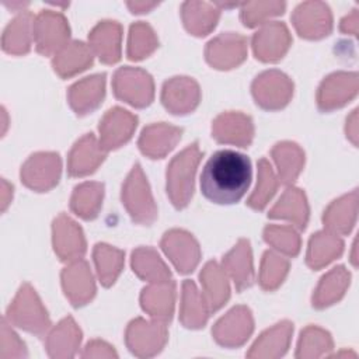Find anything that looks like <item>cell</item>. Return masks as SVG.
<instances>
[{
	"label": "cell",
	"mask_w": 359,
	"mask_h": 359,
	"mask_svg": "<svg viewBox=\"0 0 359 359\" xmlns=\"http://www.w3.org/2000/svg\"><path fill=\"white\" fill-rule=\"evenodd\" d=\"M251 177V161L245 154L230 149L219 150L202 170L201 191L213 203L231 205L245 195Z\"/></svg>",
	"instance_id": "1"
},
{
	"label": "cell",
	"mask_w": 359,
	"mask_h": 359,
	"mask_svg": "<svg viewBox=\"0 0 359 359\" xmlns=\"http://www.w3.org/2000/svg\"><path fill=\"white\" fill-rule=\"evenodd\" d=\"M202 158L198 142L180 151L167 167V195L177 209H184L194 195V180Z\"/></svg>",
	"instance_id": "2"
},
{
	"label": "cell",
	"mask_w": 359,
	"mask_h": 359,
	"mask_svg": "<svg viewBox=\"0 0 359 359\" xmlns=\"http://www.w3.org/2000/svg\"><path fill=\"white\" fill-rule=\"evenodd\" d=\"M4 318L10 324L39 337L50 328L48 311L29 283L21 285Z\"/></svg>",
	"instance_id": "3"
},
{
	"label": "cell",
	"mask_w": 359,
	"mask_h": 359,
	"mask_svg": "<svg viewBox=\"0 0 359 359\" xmlns=\"http://www.w3.org/2000/svg\"><path fill=\"white\" fill-rule=\"evenodd\" d=\"M121 198L135 223L150 226L157 219V206L140 164L136 163L128 174Z\"/></svg>",
	"instance_id": "4"
},
{
	"label": "cell",
	"mask_w": 359,
	"mask_h": 359,
	"mask_svg": "<svg viewBox=\"0 0 359 359\" xmlns=\"http://www.w3.org/2000/svg\"><path fill=\"white\" fill-rule=\"evenodd\" d=\"M112 90L118 100L135 108L149 107L154 98V83L151 76L139 67L125 66L115 72Z\"/></svg>",
	"instance_id": "5"
},
{
	"label": "cell",
	"mask_w": 359,
	"mask_h": 359,
	"mask_svg": "<svg viewBox=\"0 0 359 359\" xmlns=\"http://www.w3.org/2000/svg\"><path fill=\"white\" fill-rule=\"evenodd\" d=\"M168 338L167 323L160 320L146 321L135 318L126 327L125 342L128 349L137 358H151L161 352Z\"/></svg>",
	"instance_id": "6"
},
{
	"label": "cell",
	"mask_w": 359,
	"mask_h": 359,
	"mask_svg": "<svg viewBox=\"0 0 359 359\" xmlns=\"http://www.w3.org/2000/svg\"><path fill=\"white\" fill-rule=\"evenodd\" d=\"M70 38V28L63 14L42 10L34 20V42L36 52L43 56L59 53Z\"/></svg>",
	"instance_id": "7"
},
{
	"label": "cell",
	"mask_w": 359,
	"mask_h": 359,
	"mask_svg": "<svg viewBox=\"0 0 359 359\" xmlns=\"http://www.w3.org/2000/svg\"><path fill=\"white\" fill-rule=\"evenodd\" d=\"M252 97L262 109L285 108L293 97V81L280 70H266L255 77L251 86Z\"/></svg>",
	"instance_id": "8"
},
{
	"label": "cell",
	"mask_w": 359,
	"mask_h": 359,
	"mask_svg": "<svg viewBox=\"0 0 359 359\" xmlns=\"http://www.w3.org/2000/svg\"><path fill=\"white\" fill-rule=\"evenodd\" d=\"M62 160L57 153L39 151L32 154L21 167L22 184L36 192H46L57 185Z\"/></svg>",
	"instance_id": "9"
},
{
	"label": "cell",
	"mask_w": 359,
	"mask_h": 359,
	"mask_svg": "<svg viewBox=\"0 0 359 359\" xmlns=\"http://www.w3.org/2000/svg\"><path fill=\"white\" fill-rule=\"evenodd\" d=\"M358 74L355 72H338L323 80L317 90V105L323 112L342 108L358 94Z\"/></svg>",
	"instance_id": "10"
},
{
	"label": "cell",
	"mask_w": 359,
	"mask_h": 359,
	"mask_svg": "<svg viewBox=\"0 0 359 359\" xmlns=\"http://www.w3.org/2000/svg\"><path fill=\"white\" fill-rule=\"evenodd\" d=\"M254 331V318L247 306H236L212 328L215 341L224 348L241 346Z\"/></svg>",
	"instance_id": "11"
},
{
	"label": "cell",
	"mask_w": 359,
	"mask_h": 359,
	"mask_svg": "<svg viewBox=\"0 0 359 359\" xmlns=\"http://www.w3.org/2000/svg\"><path fill=\"white\" fill-rule=\"evenodd\" d=\"M292 22L302 38L321 39L332 31V15L325 3L304 1L299 4L293 14Z\"/></svg>",
	"instance_id": "12"
},
{
	"label": "cell",
	"mask_w": 359,
	"mask_h": 359,
	"mask_svg": "<svg viewBox=\"0 0 359 359\" xmlns=\"http://www.w3.org/2000/svg\"><path fill=\"white\" fill-rule=\"evenodd\" d=\"M160 245L180 273L192 272L201 261L199 244L194 236L185 230L172 229L167 231Z\"/></svg>",
	"instance_id": "13"
},
{
	"label": "cell",
	"mask_w": 359,
	"mask_h": 359,
	"mask_svg": "<svg viewBox=\"0 0 359 359\" xmlns=\"http://www.w3.org/2000/svg\"><path fill=\"white\" fill-rule=\"evenodd\" d=\"M292 45V36L283 22H266L252 36L254 56L265 63L280 60Z\"/></svg>",
	"instance_id": "14"
},
{
	"label": "cell",
	"mask_w": 359,
	"mask_h": 359,
	"mask_svg": "<svg viewBox=\"0 0 359 359\" xmlns=\"http://www.w3.org/2000/svg\"><path fill=\"white\" fill-rule=\"evenodd\" d=\"M206 62L219 70H229L241 65L247 57V38L226 32L208 42L205 49Z\"/></svg>",
	"instance_id": "15"
},
{
	"label": "cell",
	"mask_w": 359,
	"mask_h": 359,
	"mask_svg": "<svg viewBox=\"0 0 359 359\" xmlns=\"http://www.w3.org/2000/svg\"><path fill=\"white\" fill-rule=\"evenodd\" d=\"M137 125V118L129 111L114 107L100 121V146L105 150H115L130 140Z\"/></svg>",
	"instance_id": "16"
},
{
	"label": "cell",
	"mask_w": 359,
	"mask_h": 359,
	"mask_svg": "<svg viewBox=\"0 0 359 359\" xmlns=\"http://www.w3.org/2000/svg\"><path fill=\"white\" fill-rule=\"evenodd\" d=\"M53 250L60 261L80 259L87 250L86 238L81 227L67 215L60 213L52 226Z\"/></svg>",
	"instance_id": "17"
},
{
	"label": "cell",
	"mask_w": 359,
	"mask_h": 359,
	"mask_svg": "<svg viewBox=\"0 0 359 359\" xmlns=\"http://www.w3.org/2000/svg\"><path fill=\"white\" fill-rule=\"evenodd\" d=\"M201 101L198 83L185 76H177L167 80L161 90V102L164 108L174 115L192 112Z\"/></svg>",
	"instance_id": "18"
},
{
	"label": "cell",
	"mask_w": 359,
	"mask_h": 359,
	"mask_svg": "<svg viewBox=\"0 0 359 359\" xmlns=\"http://www.w3.org/2000/svg\"><path fill=\"white\" fill-rule=\"evenodd\" d=\"M212 136L219 143L248 147L254 137L252 119L243 112H223L212 123Z\"/></svg>",
	"instance_id": "19"
},
{
	"label": "cell",
	"mask_w": 359,
	"mask_h": 359,
	"mask_svg": "<svg viewBox=\"0 0 359 359\" xmlns=\"http://www.w3.org/2000/svg\"><path fill=\"white\" fill-rule=\"evenodd\" d=\"M62 286L74 307L87 304L95 294V283L88 264L76 259L62 271Z\"/></svg>",
	"instance_id": "20"
},
{
	"label": "cell",
	"mask_w": 359,
	"mask_h": 359,
	"mask_svg": "<svg viewBox=\"0 0 359 359\" xmlns=\"http://www.w3.org/2000/svg\"><path fill=\"white\" fill-rule=\"evenodd\" d=\"M107 151L93 133L81 136L72 147L67 157V172L70 177H86L93 174L104 161Z\"/></svg>",
	"instance_id": "21"
},
{
	"label": "cell",
	"mask_w": 359,
	"mask_h": 359,
	"mask_svg": "<svg viewBox=\"0 0 359 359\" xmlns=\"http://www.w3.org/2000/svg\"><path fill=\"white\" fill-rule=\"evenodd\" d=\"M105 97V74H94L74 83L67 91V101L79 116L95 111Z\"/></svg>",
	"instance_id": "22"
},
{
	"label": "cell",
	"mask_w": 359,
	"mask_h": 359,
	"mask_svg": "<svg viewBox=\"0 0 359 359\" xmlns=\"http://www.w3.org/2000/svg\"><path fill=\"white\" fill-rule=\"evenodd\" d=\"M182 129L164 122L146 126L137 140L140 151L150 158L165 157L180 142Z\"/></svg>",
	"instance_id": "23"
},
{
	"label": "cell",
	"mask_w": 359,
	"mask_h": 359,
	"mask_svg": "<svg viewBox=\"0 0 359 359\" xmlns=\"http://www.w3.org/2000/svg\"><path fill=\"white\" fill-rule=\"evenodd\" d=\"M122 25L116 21H101L88 34V46L105 65H114L121 59Z\"/></svg>",
	"instance_id": "24"
},
{
	"label": "cell",
	"mask_w": 359,
	"mask_h": 359,
	"mask_svg": "<svg viewBox=\"0 0 359 359\" xmlns=\"http://www.w3.org/2000/svg\"><path fill=\"white\" fill-rule=\"evenodd\" d=\"M293 334V324L290 321H280L273 327L265 330L247 352L251 359H276L283 356L290 345Z\"/></svg>",
	"instance_id": "25"
},
{
	"label": "cell",
	"mask_w": 359,
	"mask_h": 359,
	"mask_svg": "<svg viewBox=\"0 0 359 359\" xmlns=\"http://www.w3.org/2000/svg\"><path fill=\"white\" fill-rule=\"evenodd\" d=\"M222 268L234 282L237 292L248 289L254 283V266L250 241L240 238L238 243L223 257Z\"/></svg>",
	"instance_id": "26"
},
{
	"label": "cell",
	"mask_w": 359,
	"mask_h": 359,
	"mask_svg": "<svg viewBox=\"0 0 359 359\" xmlns=\"http://www.w3.org/2000/svg\"><path fill=\"white\" fill-rule=\"evenodd\" d=\"M175 283L172 280L151 283L140 294L142 309L154 320L170 323L174 313Z\"/></svg>",
	"instance_id": "27"
},
{
	"label": "cell",
	"mask_w": 359,
	"mask_h": 359,
	"mask_svg": "<svg viewBox=\"0 0 359 359\" xmlns=\"http://www.w3.org/2000/svg\"><path fill=\"white\" fill-rule=\"evenodd\" d=\"M358 215V189L335 199L324 210L323 223L327 230L345 236L348 234L356 223Z\"/></svg>",
	"instance_id": "28"
},
{
	"label": "cell",
	"mask_w": 359,
	"mask_h": 359,
	"mask_svg": "<svg viewBox=\"0 0 359 359\" xmlns=\"http://www.w3.org/2000/svg\"><path fill=\"white\" fill-rule=\"evenodd\" d=\"M81 342V331L72 317L63 318L46 337L45 348L50 358H73Z\"/></svg>",
	"instance_id": "29"
},
{
	"label": "cell",
	"mask_w": 359,
	"mask_h": 359,
	"mask_svg": "<svg viewBox=\"0 0 359 359\" xmlns=\"http://www.w3.org/2000/svg\"><path fill=\"white\" fill-rule=\"evenodd\" d=\"M209 314H210V310L203 293L196 287L194 280L185 279L182 282V292H181V307H180L181 324L191 330L202 328L206 324Z\"/></svg>",
	"instance_id": "30"
},
{
	"label": "cell",
	"mask_w": 359,
	"mask_h": 359,
	"mask_svg": "<svg viewBox=\"0 0 359 359\" xmlns=\"http://www.w3.org/2000/svg\"><path fill=\"white\" fill-rule=\"evenodd\" d=\"M309 213L310 209L304 192L296 187H287L268 216L271 219L289 220L299 230H304L309 222Z\"/></svg>",
	"instance_id": "31"
},
{
	"label": "cell",
	"mask_w": 359,
	"mask_h": 359,
	"mask_svg": "<svg viewBox=\"0 0 359 359\" xmlns=\"http://www.w3.org/2000/svg\"><path fill=\"white\" fill-rule=\"evenodd\" d=\"M202 293L206 299L210 313L222 309L230 297V286L227 273L215 261H209L199 273Z\"/></svg>",
	"instance_id": "32"
},
{
	"label": "cell",
	"mask_w": 359,
	"mask_h": 359,
	"mask_svg": "<svg viewBox=\"0 0 359 359\" xmlns=\"http://www.w3.org/2000/svg\"><path fill=\"white\" fill-rule=\"evenodd\" d=\"M93 59L94 53L88 45L81 41H73L53 56L52 66L57 76L69 79L90 67Z\"/></svg>",
	"instance_id": "33"
},
{
	"label": "cell",
	"mask_w": 359,
	"mask_h": 359,
	"mask_svg": "<svg viewBox=\"0 0 359 359\" xmlns=\"http://www.w3.org/2000/svg\"><path fill=\"white\" fill-rule=\"evenodd\" d=\"M34 20L32 13L22 11L7 25L1 38L4 52L15 56L29 52L34 39Z\"/></svg>",
	"instance_id": "34"
},
{
	"label": "cell",
	"mask_w": 359,
	"mask_h": 359,
	"mask_svg": "<svg viewBox=\"0 0 359 359\" xmlns=\"http://www.w3.org/2000/svg\"><path fill=\"white\" fill-rule=\"evenodd\" d=\"M342 251V238L330 230H323L311 236L307 247L306 262L311 269L317 271L338 258Z\"/></svg>",
	"instance_id": "35"
},
{
	"label": "cell",
	"mask_w": 359,
	"mask_h": 359,
	"mask_svg": "<svg viewBox=\"0 0 359 359\" xmlns=\"http://www.w3.org/2000/svg\"><path fill=\"white\" fill-rule=\"evenodd\" d=\"M351 280V273L339 265L328 271L318 282L313 294V307L323 310L332 306L345 294Z\"/></svg>",
	"instance_id": "36"
},
{
	"label": "cell",
	"mask_w": 359,
	"mask_h": 359,
	"mask_svg": "<svg viewBox=\"0 0 359 359\" xmlns=\"http://www.w3.org/2000/svg\"><path fill=\"white\" fill-rule=\"evenodd\" d=\"M181 15L189 34L195 36H205L216 27L220 17V8L217 4L185 1L181 7Z\"/></svg>",
	"instance_id": "37"
},
{
	"label": "cell",
	"mask_w": 359,
	"mask_h": 359,
	"mask_svg": "<svg viewBox=\"0 0 359 359\" xmlns=\"http://www.w3.org/2000/svg\"><path fill=\"white\" fill-rule=\"evenodd\" d=\"M271 156L278 168V180L283 185H292L304 165V151L293 142L276 143Z\"/></svg>",
	"instance_id": "38"
},
{
	"label": "cell",
	"mask_w": 359,
	"mask_h": 359,
	"mask_svg": "<svg viewBox=\"0 0 359 359\" xmlns=\"http://www.w3.org/2000/svg\"><path fill=\"white\" fill-rule=\"evenodd\" d=\"M132 269L143 280L161 283L171 280V272L151 247H139L132 252Z\"/></svg>",
	"instance_id": "39"
},
{
	"label": "cell",
	"mask_w": 359,
	"mask_h": 359,
	"mask_svg": "<svg viewBox=\"0 0 359 359\" xmlns=\"http://www.w3.org/2000/svg\"><path fill=\"white\" fill-rule=\"evenodd\" d=\"M104 198V184L83 182L77 185L70 198V209L84 220H93L98 216Z\"/></svg>",
	"instance_id": "40"
},
{
	"label": "cell",
	"mask_w": 359,
	"mask_h": 359,
	"mask_svg": "<svg viewBox=\"0 0 359 359\" xmlns=\"http://www.w3.org/2000/svg\"><path fill=\"white\" fill-rule=\"evenodd\" d=\"M93 258L101 285L105 287L112 286L123 268V251L108 244L98 243L93 250Z\"/></svg>",
	"instance_id": "41"
},
{
	"label": "cell",
	"mask_w": 359,
	"mask_h": 359,
	"mask_svg": "<svg viewBox=\"0 0 359 359\" xmlns=\"http://www.w3.org/2000/svg\"><path fill=\"white\" fill-rule=\"evenodd\" d=\"M332 338L325 330L309 325L300 332V338L296 348L297 359H316L328 355L332 351Z\"/></svg>",
	"instance_id": "42"
},
{
	"label": "cell",
	"mask_w": 359,
	"mask_h": 359,
	"mask_svg": "<svg viewBox=\"0 0 359 359\" xmlns=\"http://www.w3.org/2000/svg\"><path fill=\"white\" fill-rule=\"evenodd\" d=\"M279 185V180L275 175L269 161L266 158H259L258 161V177H257V185L247 199V205L251 209L262 210L268 202L275 195Z\"/></svg>",
	"instance_id": "43"
},
{
	"label": "cell",
	"mask_w": 359,
	"mask_h": 359,
	"mask_svg": "<svg viewBox=\"0 0 359 359\" xmlns=\"http://www.w3.org/2000/svg\"><path fill=\"white\" fill-rule=\"evenodd\" d=\"M157 46L158 39L149 24L139 21L130 25L126 50L130 60H142L150 56L157 49Z\"/></svg>",
	"instance_id": "44"
},
{
	"label": "cell",
	"mask_w": 359,
	"mask_h": 359,
	"mask_svg": "<svg viewBox=\"0 0 359 359\" xmlns=\"http://www.w3.org/2000/svg\"><path fill=\"white\" fill-rule=\"evenodd\" d=\"M289 271V261L275 251H265L261 259V269L258 275L259 286L264 290L272 292L278 289L285 280Z\"/></svg>",
	"instance_id": "45"
},
{
	"label": "cell",
	"mask_w": 359,
	"mask_h": 359,
	"mask_svg": "<svg viewBox=\"0 0 359 359\" xmlns=\"http://www.w3.org/2000/svg\"><path fill=\"white\" fill-rule=\"evenodd\" d=\"M264 240L279 254L293 258L300 251V236L287 224H268L264 229Z\"/></svg>",
	"instance_id": "46"
},
{
	"label": "cell",
	"mask_w": 359,
	"mask_h": 359,
	"mask_svg": "<svg viewBox=\"0 0 359 359\" xmlns=\"http://www.w3.org/2000/svg\"><path fill=\"white\" fill-rule=\"evenodd\" d=\"M285 7L286 4L283 1H250L241 6L240 20L245 27L254 28L283 14Z\"/></svg>",
	"instance_id": "47"
},
{
	"label": "cell",
	"mask_w": 359,
	"mask_h": 359,
	"mask_svg": "<svg viewBox=\"0 0 359 359\" xmlns=\"http://www.w3.org/2000/svg\"><path fill=\"white\" fill-rule=\"evenodd\" d=\"M10 323L3 318L1 321V345L0 356L1 358H27L28 352L25 344L18 338V335L10 328Z\"/></svg>",
	"instance_id": "48"
},
{
	"label": "cell",
	"mask_w": 359,
	"mask_h": 359,
	"mask_svg": "<svg viewBox=\"0 0 359 359\" xmlns=\"http://www.w3.org/2000/svg\"><path fill=\"white\" fill-rule=\"evenodd\" d=\"M81 358H118L114 346L104 341L93 339L90 341L81 352Z\"/></svg>",
	"instance_id": "49"
},
{
	"label": "cell",
	"mask_w": 359,
	"mask_h": 359,
	"mask_svg": "<svg viewBox=\"0 0 359 359\" xmlns=\"http://www.w3.org/2000/svg\"><path fill=\"white\" fill-rule=\"evenodd\" d=\"M358 10L355 8L349 15H346L345 18L341 20L339 24V29L345 34H351V35H356L358 34Z\"/></svg>",
	"instance_id": "50"
},
{
	"label": "cell",
	"mask_w": 359,
	"mask_h": 359,
	"mask_svg": "<svg viewBox=\"0 0 359 359\" xmlns=\"http://www.w3.org/2000/svg\"><path fill=\"white\" fill-rule=\"evenodd\" d=\"M345 132L346 137L353 143V146H358V109H353L352 114L346 118Z\"/></svg>",
	"instance_id": "51"
},
{
	"label": "cell",
	"mask_w": 359,
	"mask_h": 359,
	"mask_svg": "<svg viewBox=\"0 0 359 359\" xmlns=\"http://www.w3.org/2000/svg\"><path fill=\"white\" fill-rule=\"evenodd\" d=\"M157 6H158V3H146V1H130V3H128V7L135 14L149 13L151 8H154Z\"/></svg>",
	"instance_id": "52"
},
{
	"label": "cell",
	"mask_w": 359,
	"mask_h": 359,
	"mask_svg": "<svg viewBox=\"0 0 359 359\" xmlns=\"http://www.w3.org/2000/svg\"><path fill=\"white\" fill-rule=\"evenodd\" d=\"M11 198H13V187L6 180H1V210L3 212L6 210Z\"/></svg>",
	"instance_id": "53"
}]
</instances>
